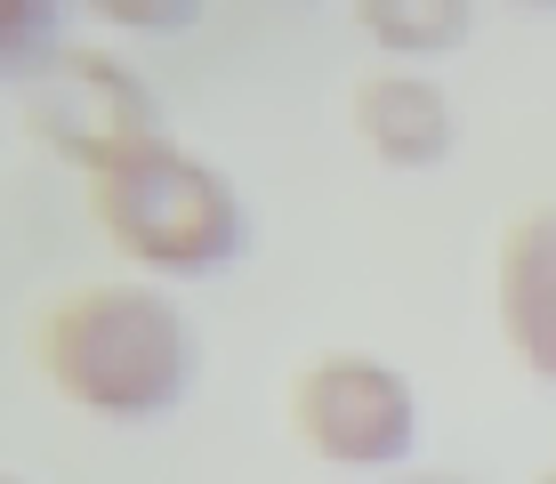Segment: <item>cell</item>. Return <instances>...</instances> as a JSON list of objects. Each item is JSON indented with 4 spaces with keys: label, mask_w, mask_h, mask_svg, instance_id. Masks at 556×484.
<instances>
[{
    "label": "cell",
    "mask_w": 556,
    "mask_h": 484,
    "mask_svg": "<svg viewBox=\"0 0 556 484\" xmlns=\"http://www.w3.org/2000/svg\"><path fill=\"white\" fill-rule=\"evenodd\" d=\"M41 380L73 412L162 420L194 396L202 332L153 283H81L41 315Z\"/></svg>",
    "instance_id": "6da1fadb"
},
{
    "label": "cell",
    "mask_w": 556,
    "mask_h": 484,
    "mask_svg": "<svg viewBox=\"0 0 556 484\" xmlns=\"http://www.w3.org/2000/svg\"><path fill=\"white\" fill-rule=\"evenodd\" d=\"M89 219L105 226V243L129 266L162 283H202L251 250V210H242L235 178L218 162H202L178 138H138L113 162L89 170Z\"/></svg>",
    "instance_id": "7a4b0ae2"
},
{
    "label": "cell",
    "mask_w": 556,
    "mask_h": 484,
    "mask_svg": "<svg viewBox=\"0 0 556 484\" xmlns=\"http://www.w3.org/2000/svg\"><path fill=\"white\" fill-rule=\"evenodd\" d=\"M291 420L306 436V452L331 469H395L419 444V396L388 356L363 347H331L315 356L291 387Z\"/></svg>",
    "instance_id": "3957f363"
},
{
    "label": "cell",
    "mask_w": 556,
    "mask_h": 484,
    "mask_svg": "<svg viewBox=\"0 0 556 484\" xmlns=\"http://www.w3.org/2000/svg\"><path fill=\"white\" fill-rule=\"evenodd\" d=\"M25 129L89 178L122 146L153 138V89L113 49H56L25 82Z\"/></svg>",
    "instance_id": "277c9868"
},
{
    "label": "cell",
    "mask_w": 556,
    "mask_h": 484,
    "mask_svg": "<svg viewBox=\"0 0 556 484\" xmlns=\"http://www.w3.org/2000/svg\"><path fill=\"white\" fill-rule=\"evenodd\" d=\"M355 129H363V146L379 153L388 170H435L452 153L459 138V113H452V97L435 73H419V65H388V73H371V82L355 89Z\"/></svg>",
    "instance_id": "5b68a950"
},
{
    "label": "cell",
    "mask_w": 556,
    "mask_h": 484,
    "mask_svg": "<svg viewBox=\"0 0 556 484\" xmlns=\"http://www.w3.org/2000/svg\"><path fill=\"white\" fill-rule=\"evenodd\" d=\"M501 332L532 380L556 387V202L525 210L501 235Z\"/></svg>",
    "instance_id": "8992f818"
},
{
    "label": "cell",
    "mask_w": 556,
    "mask_h": 484,
    "mask_svg": "<svg viewBox=\"0 0 556 484\" xmlns=\"http://www.w3.org/2000/svg\"><path fill=\"white\" fill-rule=\"evenodd\" d=\"M355 25L395 65H444L476 33V0H355Z\"/></svg>",
    "instance_id": "52a82bcc"
},
{
    "label": "cell",
    "mask_w": 556,
    "mask_h": 484,
    "mask_svg": "<svg viewBox=\"0 0 556 484\" xmlns=\"http://www.w3.org/2000/svg\"><path fill=\"white\" fill-rule=\"evenodd\" d=\"M65 49V0H0V82H33Z\"/></svg>",
    "instance_id": "ba28073f"
},
{
    "label": "cell",
    "mask_w": 556,
    "mask_h": 484,
    "mask_svg": "<svg viewBox=\"0 0 556 484\" xmlns=\"http://www.w3.org/2000/svg\"><path fill=\"white\" fill-rule=\"evenodd\" d=\"M73 9H89L113 33H186L202 16V0H73Z\"/></svg>",
    "instance_id": "9c48e42d"
},
{
    "label": "cell",
    "mask_w": 556,
    "mask_h": 484,
    "mask_svg": "<svg viewBox=\"0 0 556 484\" xmlns=\"http://www.w3.org/2000/svg\"><path fill=\"white\" fill-rule=\"evenodd\" d=\"M404 484H468V476H404Z\"/></svg>",
    "instance_id": "30bf717a"
},
{
    "label": "cell",
    "mask_w": 556,
    "mask_h": 484,
    "mask_svg": "<svg viewBox=\"0 0 556 484\" xmlns=\"http://www.w3.org/2000/svg\"><path fill=\"white\" fill-rule=\"evenodd\" d=\"M516 9H556V0H516Z\"/></svg>",
    "instance_id": "8fae6325"
},
{
    "label": "cell",
    "mask_w": 556,
    "mask_h": 484,
    "mask_svg": "<svg viewBox=\"0 0 556 484\" xmlns=\"http://www.w3.org/2000/svg\"><path fill=\"white\" fill-rule=\"evenodd\" d=\"M532 484H556V469H548V476H532Z\"/></svg>",
    "instance_id": "7c38bea8"
},
{
    "label": "cell",
    "mask_w": 556,
    "mask_h": 484,
    "mask_svg": "<svg viewBox=\"0 0 556 484\" xmlns=\"http://www.w3.org/2000/svg\"><path fill=\"white\" fill-rule=\"evenodd\" d=\"M0 484H25V476H0Z\"/></svg>",
    "instance_id": "4fadbf2b"
}]
</instances>
